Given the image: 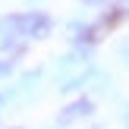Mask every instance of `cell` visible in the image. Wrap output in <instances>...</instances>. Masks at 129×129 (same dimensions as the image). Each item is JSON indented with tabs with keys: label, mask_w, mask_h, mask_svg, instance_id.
<instances>
[{
	"label": "cell",
	"mask_w": 129,
	"mask_h": 129,
	"mask_svg": "<svg viewBox=\"0 0 129 129\" xmlns=\"http://www.w3.org/2000/svg\"><path fill=\"white\" fill-rule=\"evenodd\" d=\"M120 6H123V10H129V0H120Z\"/></svg>",
	"instance_id": "obj_8"
},
{
	"label": "cell",
	"mask_w": 129,
	"mask_h": 129,
	"mask_svg": "<svg viewBox=\"0 0 129 129\" xmlns=\"http://www.w3.org/2000/svg\"><path fill=\"white\" fill-rule=\"evenodd\" d=\"M123 129H129V104L123 107Z\"/></svg>",
	"instance_id": "obj_7"
},
{
	"label": "cell",
	"mask_w": 129,
	"mask_h": 129,
	"mask_svg": "<svg viewBox=\"0 0 129 129\" xmlns=\"http://www.w3.org/2000/svg\"><path fill=\"white\" fill-rule=\"evenodd\" d=\"M91 113H94V101L91 98H76V101H69V104L60 110L57 123H60V126H69V123H79V120L91 117Z\"/></svg>",
	"instance_id": "obj_2"
},
{
	"label": "cell",
	"mask_w": 129,
	"mask_h": 129,
	"mask_svg": "<svg viewBox=\"0 0 129 129\" xmlns=\"http://www.w3.org/2000/svg\"><path fill=\"white\" fill-rule=\"evenodd\" d=\"M19 38H22V31H19V13H13V16H0V54L13 50L19 44Z\"/></svg>",
	"instance_id": "obj_3"
},
{
	"label": "cell",
	"mask_w": 129,
	"mask_h": 129,
	"mask_svg": "<svg viewBox=\"0 0 129 129\" xmlns=\"http://www.w3.org/2000/svg\"><path fill=\"white\" fill-rule=\"evenodd\" d=\"M79 3H82V6H107L110 0H79Z\"/></svg>",
	"instance_id": "obj_6"
},
{
	"label": "cell",
	"mask_w": 129,
	"mask_h": 129,
	"mask_svg": "<svg viewBox=\"0 0 129 129\" xmlns=\"http://www.w3.org/2000/svg\"><path fill=\"white\" fill-rule=\"evenodd\" d=\"M13 66H16L13 60H3V63H0V79H3V76H10V73H13Z\"/></svg>",
	"instance_id": "obj_5"
},
{
	"label": "cell",
	"mask_w": 129,
	"mask_h": 129,
	"mask_svg": "<svg viewBox=\"0 0 129 129\" xmlns=\"http://www.w3.org/2000/svg\"><path fill=\"white\" fill-rule=\"evenodd\" d=\"M117 60H120L123 69H129V38H123V41L117 44Z\"/></svg>",
	"instance_id": "obj_4"
},
{
	"label": "cell",
	"mask_w": 129,
	"mask_h": 129,
	"mask_svg": "<svg viewBox=\"0 0 129 129\" xmlns=\"http://www.w3.org/2000/svg\"><path fill=\"white\" fill-rule=\"evenodd\" d=\"M19 31H22V38L44 41V38H50V31H54V22H50L47 13L28 10V13H19Z\"/></svg>",
	"instance_id": "obj_1"
}]
</instances>
